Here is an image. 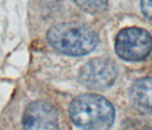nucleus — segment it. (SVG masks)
<instances>
[{"label":"nucleus","mask_w":152,"mask_h":130,"mask_svg":"<svg viewBox=\"0 0 152 130\" xmlns=\"http://www.w3.org/2000/svg\"><path fill=\"white\" fill-rule=\"evenodd\" d=\"M69 117L81 129L109 130L115 121V109L100 95L84 94L70 103Z\"/></svg>","instance_id":"f257e3e1"},{"label":"nucleus","mask_w":152,"mask_h":130,"mask_svg":"<svg viewBox=\"0 0 152 130\" xmlns=\"http://www.w3.org/2000/svg\"><path fill=\"white\" fill-rule=\"evenodd\" d=\"M49 45L68 56H84L94 50L99 38L89 26L80 23H61L52 26L47 33Z\"/></svg>","instance_id":"f03ea898"},{"label":"nucleus","mask_w":152,"mask_h":130,"mask_svg":"<svg viewBox=\"0 0 152 130\" xmlns=\"http://www.w3.org/2000/svg\"><path fill=\"white\" fill-rule=\"evenodd\" d=\"M152 38L140 27H126L118 32L115 40L116 54L124 61H142L150 54Z\"/></svg>","instance_id":"7ed1b4c3"},{"label":"nucleus","mask_w":152,"mask_h":130,"mask_svg":"<svg viewBox=\"0 0 152 130\" xmlns=\"http://www.w3.org/2000/svg\"><path fill=\"white\" fill-rule=\"evenodd\" d=\"M117 69L108 58H93L80 70V81L91 89H106L114 85Z\"/></svg>","instance_id":"20e7f679"},{"label":"nucleus","mask_w":152,"mask_h":130,"mask_svg":"<svg viewBox=\"0 0 152 130\" xmlns=\"http://www.w3.org/2000/svg\"><path fill=\"white\" fill-rule=\"evenodd\" d=\"M22 124L23 130H58V111L45 100L33 102L26 107Z\"/></svg>","instance_id":"39448f33"},{"label":"nucleus","mask_w":152,"mask_h":130,"mask_svg":"<svg viewBox=\"0 0 152 130\" xmlns=\"http://www.w3.org/2000/svg\"><path fill=\"white\" fill-rule=\"evenodd\" d=\"M131 103L142 113L152 114V78L135 81L129 90Z\"/></svg>","instance_id":"423d86ee"},{"label":"nucleus","mask_w":152,"mask_h":130,"mask_svg":"<svg viewBox=\"0 0 152 130\" xmlns=\"http://www.w3.org/2000/svg\"><path fill=\"white\" fill-rule=\"evenodd\" d=\"M83 10L89 13H99L106 9L109 0H73Z\"/></svg>","instance_id":"0eeeda50"},{"label":"nucleus","mask_w":152,"mask_h":130,"mask_svg":"<svg viewBox=\"0 0 152 130\" xmlns=\"http://www.w3.org/2000/svg\"><path fill=\"white\" fill-rule=\"evenodd\" d=\"M141 9L149 20H152V0H141Z\"/></svg>","instance_id":"6e6552de"},{"label":"nucleus","mask_w":152,"mask_h":130,"mask_svg":"<svg viewBox=\"0 0 152 130\" xmlns=\"http://www.w3.org/2000/svg\"><path fill=\"white\" fill-rule=\"evenodd\" d=\"M146 130H152V128H149V129H146Z\"/></svg>","instance_id":"1a4fd4ad"}]
</instances>
